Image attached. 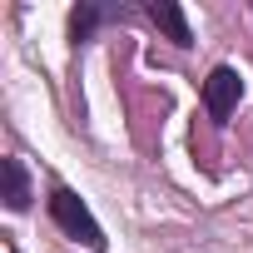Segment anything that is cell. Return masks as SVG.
<instances>
[{"label":"cell","instance_id":"obj_1","mask_svg":"<svg viewBox=\"0 0 253 253\" xmlns=\"http://www.w3.org/2000/svg\"><path fill=\"white\" fill-rule=\"evenodd\" d=\"M50 218H55V228L70 233L75 243H84V248H104V228H99V218L89 213V204H84L75 189H65V184L50 189Z\"/></svg>","mask_w":253,"mask_h":253},{"label":"cell","instance_id":"obj_2","mask_svg":"<svg viewBox=\"0 0 253 253\" xmlns=\"http://www.w3.org/2000/svg\"><path fill=\"white\" fill-rule=\"evenodd\" d=\"M238 99H243L238 70H233V65H213L209 80H204V109H209V119H213V124H228V114L238 109Z\"/></svg>","mask_w":253,"mask_h":253},{"label":"cell","instance_id":"obj_3","mask_svg":"<svg viewBox=\"0 0 253 253\" xmlns=\"http://www.w3.org/2000/svg\"><path fill=\"white\" fill-rule=\"evenodd\" d=\"M149 20L184 50V45H194V35H189V20H184V10L179 5H169V0H154V5H149Z\"/></svg>","mask_w":253,"mask_h":253},{"label":"cell","instance_id":"obj_4","mask_svg":"<svg viewBox=\"0 0 253 253\" xmlns=\"http://www.w3.org/2000/svg\"><path fill=\"white\" fill-rule=\"evenodd\" d=\"M5 209H30V174H25V164L10 154L5 159Z\"/></svg>","mask_w":253,"mask_h":253},{"label":"cell","instance_id":"obj_5","mask_svg":"<svg viewBox=\"0 0 253 253\" xmlns=\"http://www.w3.org/2000/svg\"><path fill=\"white\" fill-rule=\"evenodd\" d=\"M99 20H104V15H99V10H94V5H80V10H75V15H70V35H75V40H89V35H94V25H99Z\"/></svg>","mask_w":253,"mask_h":253}]
</instances>
